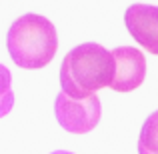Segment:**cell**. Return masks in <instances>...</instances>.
<instances>
[{
	"label": "cell",
	"mask_w": 158,
	"mask_h": 154,
	"mask_svg": "<svg viewBox=\"0 0 158 154\" xmlns=\"http://www.w3.org/2000/svg\"><path fill=\"white\" fill-rule=\"evenodd\" d=\"M114 76V58L104 46L84 42L72 48L60 66L62 92L70 98H88L110 86Z\"/></svg>",
	"instance_id": "obj_1"
},
{
	"label": "cell",
	"mask_w": 158,
	"mask_h": 154,
	"mask_svg": "<svg viewBox=\"0 0 158 154\" xmlns=\"http://www.w3.org/2000/svg\"><path fill=\"white\" fill-rule=\"evenodd\" d=\"M6 48L12 62L20 68H44L52 62L58 48L56 28L46 16L24 14L8 28Z\"/></svg>",
	"instance_id": "obj_2"
},
{
	"label": "cell",
	"mask_w": 158,
	"mask_h": 154,
	"mask_svg": "<svg viewBox=\"0 0 158 154\" xmlns=\"http://www.w3.org/2000/svg\"><path fill=\"white\" fill-rule=\"evenodd\" d=\"M102 114L100 98L96 94L88 98H70L64 92H58L54 100L56 122L72 134H86L98 126Z\"/></svg>",
	"instance_id": "obj_3"
},
{
	"label": "cell",
	"mask_w": 158,
	"mask_h": 154,
	"mask_svg": "<svg viewBox=\"0 0 158 154\" xmlns=\"http://www.w3.org/2000/svg\"><path fill=\"white\" fill-rule=\"evenodd\" d=\"M114 58V76L110 88L116 92H132L146 78V58L138 48L118 46L110 50Z\"/></svg>",
	"instance_id": "obj_4"
},
{
	"label": "cell",
	"mask_w": 158,
	"mask_h": 154,
	"mask_svg": "<svg viewBox=\"0 0 158 154\" xmlns=\"http://www.w3.org/2000/svg\"><path fill=\"white\" fill-rule=\"evenodd\" d=\"M130 36L150 54H158V6L152 4H130L124 12Z\"/></svg>",
	"instance_id": "obj_5"
},
{
	"label": "cell",
	"mask_w": 158,
	"mask_h": 154,
	"mask_svg": "<svg viewBox=\"0 0 158 154\" xmlns=\"http://www.w3.org/2000/svg\"><path fill=\"white\" fill-rule=\"evenodd\" d=\"M138 154H158V110L142 124L138 136Z\"/></svg>",
	"instance_id": "obj_6"
},
{
	"label": "cell",
	"mask_w": 158,
	"mask_h": 154,
	"mask_svg": "<svg viewBox=\"0 0 158 154\" xmlns=\"http://www.w3.org/2000/svg\"><path fill=\"white\" fill-rule=\"evenodd\" d=\"M14 106V92H12V74L4 64H0V118L6 116Z\"/></svg>",
	"instance_id": "obj_7"
},
{
	"label": "cell",
	"mask_w": 158,
	"mask_h": 154,
	"mask_svg": "<svg viewBox=\"0 0 158 154\" xmlns=\"http://www.w3.org/2000/svg\"><path fill=\"white\" fill-rule=\"evenodd\" d=\"M50 154H74V152H68V150H54Z\"/></svg>",
	"instance_id": "obj_8"
}]
</instances>
